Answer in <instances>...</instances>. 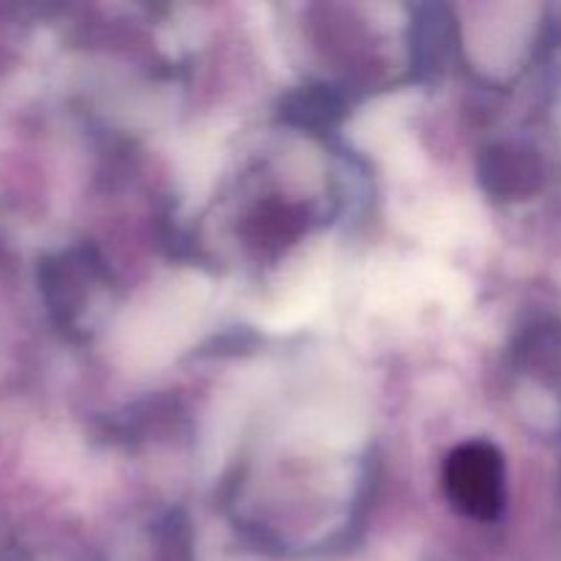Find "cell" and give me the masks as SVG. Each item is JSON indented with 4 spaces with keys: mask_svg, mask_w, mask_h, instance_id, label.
<instances>
[{
    "mask_svg": "<svg viewBox=\"0 0 561 561\" xmlns=\"http://www.w3.org/2000/svg\"><path fill=\"white\" fill-rule=\"evenodd\" d=\"M107 285L102 261L85 247L38 263V288L60 329H82V312Z\"/></svg>",
    "mask_w": 561,
    "mask_h": 561,
    "instance_id": "cell-2",
    "label": "cell"
},
{
    "mask_svg": "<svg viewBox=\"0 0 561 561\" xmlns=\"http://www.w3.org/2000/svg\"><path fill=\"white\" fill-rule=\"evenodd\" d=\"M444 493L466 518L496 520L507 499L502 453L482 438L455 447L444 463Z\"/></svg>",
    "mask_w": 561,
    "mask_h": 561,
    "instance_id": "cell-1",
    "label": "cell"
},
{
    "mask_svg": "<svg viewBox=\"0 0 561 561\" xmlns=\"http://www.w3.org/2000/svg\"><path fill=\"white\" fill-rule=\"evenodd\" d=\"M537 175H540L537 159L515 146L493 148L482 162V181L496 195H524L535 186Z\"/></svg>",
    "mask_w": 561,
    "mask_h": 561,
    "instance_id": "cell-3",
    "label": "cell"
}]
</instances>
